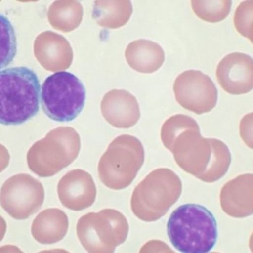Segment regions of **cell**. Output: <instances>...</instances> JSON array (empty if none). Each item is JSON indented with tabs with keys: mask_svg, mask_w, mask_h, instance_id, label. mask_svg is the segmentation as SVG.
I'll return each mask as SVG.
<instances>
[{
	"mask_svg": "<svg viewBox=\"0 0 253 253\" xmlns=\"http://www.w3.org/2000/svg\"><path fill=\"white\" fill-rule=\"evenodd\" d=\"M182 191V181L177 174L169 169H157L135 187L131 210L141 221H157L176 204Z\"/></svg>",
	"mask_w": 253,
	"mask_h": 253,
	"instance_id": "277c9868",
	"label": "cell"
},
{
	"mask_svg": "<svg viewBox=\"0 0 253 253\" xmlns=\"http://www.w3.org/2000/svg\"><path fill=\"white\" fill-rule=\"evenodd\" d=\"M167 235L179 252L207 253L218 240V225L214 215L204 206L182 205L169 218Z\"/></svg>",
	"mask_w": 253,
	"mask_h": 253,
	"instance_id": "7a4b0ae2",
	"label": "cell"
},
{
	"mask_svg": "<svg viewBox=\"0 0 253 253\" xmlns=\"http://www.w3.org/2000/svg\"><path fill=\"white\" fill-rule=\"evenodd\" d=\"M81 137L70 126H59L36 142L27 154L30 170L40 177H50L71 165L79 155Z\"/></svg>",
	"mask_w": 253,
	"mask_h": 253,
	"instance_id": "5b68a950",
	"label": "cell"
},
{
	"mask_svg": "<svg viewBox=\"0 0 253 253\" xmlns=\"http://www.w3.org/2000/svg\"><path fill=\"white\" fill-rule=\"evenodd\" d=\"M61 204L75 211L90 207L96 201L97 189L93 177L83 169H74L62 176L57 185Z\"/></svg>",
	"mask_w": 253,
	"mask_h": 253,
	"instance_id": "7c38bea8",
	"label": "cell"
},
{
	"mask_svg": "<svg viewBox=\"0 0 253 253\" xmlns=\"http://www.w3.org/2000/svg\"><path fill=\"white\" fill-rule=\"evenodd\" d=\"M218 84L225 91L232 95L249 93L253 86V61L243 53L228 54L216 69Z\"/></svg>",
	"mask_w": 253,
	"mask_h": 253,
	"instance_id": "8fae6325",
	"label": "cell"
},
{
	"mask_svg": "<svg viewBox=\"0 0 253 253\" xmlns=\"http://www.w3.org/2000/svg\"><path fill=\"white\" fill-rule=\"evenodd\" d=\"M101 111L108 123L120 129L132 127L140 117L137 98L129 92L120 89L110 90L104 95Z\"/></svg>",
	"mask_w": 253,
	"mask_h": 253,
	"instance_id": "5bb4252c",
	"label": "cell"
},
{
	"mask_svg": "<svg viewBox=\"0 0 253 253\" xmlns=\"http://www.w3.org/2000/svg\"><path fill=\"white\" fill-rule=\"evenodd\" d=\"M144 160V148L138 138L129 135H120L109 145L100 159V180L112 190L126 188L136 177Z\"/></svg>",
	"mask_w": 253,
	"mask_h": 253,
	"instance_id": "8992f818",
	"label": "cell"
},
{
	"mask_svg": "<svg viewBox=\"0 0 253 253\" xmlns=\"http://www.w3.org/2000/svg\"><path fill=\"white\" fill-rule=\"evenodd\" d=\"M230 0H193L192 8L200 19L209 23L222 21L229 15L232 7Z\"/></svg>",
	"mask_w": 253,
	"mask_h": 253,
	"instance_id": "ffe728a7",
	"label": "cell"
},
{
	"mask_svg": "<svg viewBox=\"0 0 253 253\" xmlns=\"http://www.w3.org/2000/svg\"><path fill=\"white\" fill-rule=\"evenodd\" d=\"M220 202L225 213L233 218H243L253 213V175L242 174L222 187Z\"/></svg>",
	"mask_w": 253,
	"mask_h": 253,
	"instance_id": "9a60e30c",
	"label": "cell"
},
{
	"mask_svg": "<svg viewBox=\"0 0 253 253\" xmlns=\"http://www.w3.org/2000/svg\"><path fill=\"white\" fill-rule=\"evenodd\" d=\"M43 186L32 176L19 174L11 176L1 188V206L12 218L27 219L44 202Z\"/></svg>",
	"mask_w": 253,
	"mask_h": 253,
	"instance_id": "9c48e42d",
	"label": "cell"
},
{
	"mask_svg": "<svg viewBox=\"0 0 253 253\" xmlns=\"http://www.w3.org/2000/svg\"><path fill=\"white\" fill-rule=\"evenodd\" d=\"M132 14L129 0L95 1L92 16L98 26L115 29L125 26Z\"/></svg>",
	"mask_w": 253,
	"mask_h": 253,
	"instance_id": "ac0fdd59",
	"label": "cell"
},
{
	"mask_svg": "<svg viewBox=\"0 0 253 253\" xmlns=\"http://www.w3.org/2000/svg\"><path fill=\"white\" fill-rule=\"evenodd\" d=\"M47 17L54 29L68 33L77 29L81 24L84 9L77 0H58L50 5Z\"/></svg>",
	"mask_w": 253,
	"mask_h": 253,
	"instance_id": "d6986e66",
	"label": "cell"
},
{
	"mask_svg": "<svg viewBox=\"0 0 253 253\" xmlns=\"http://www.w3.org/2000/svg\"><path fill=\"white\" fill-rule=\"evenodd\" d=\"M252 0L245 1L237 7L234 14V23L237 31L253 43Z\"/></svg>",
	"mask_w": 253,
	"mask_h": 253,
	"instance_id": "44dd1931",
	"label": "cell"
},
{
	"mask_svg": "<svg viewBox=\"0 0 253 253\" xmlns=\"http://www.w3.org/2000/svg\"><path fill=\"white\" fill-rule=\"evenodd\" d=\"M34 52L40 65L48 71H63L73 63V51L68 41L53 31H44L37 36Z\"/></svg>",
	"mask_w": 253,
	"mask_h": 253,
	"instance_id": "4fadbf2b",
	"label": "cell"
},
{
	"mask_svg": "<svg viewBox=\"0 0 253 253\" xmlns=\"http://www.w3.org/2000/svg\"><path fill=\"white\" fill-rule=\"evenodd\" d=\"M173 90L179 105L197 115L211 112L218 101V90L213 81L198 70H187L179 75Z\"/></svg>",
	"mask_w": 253,
	"mask_h": 253,
	"instance_id": "30bf717a",
	"label": "cell"
},
{
	"mask_svg": "<svg viewBox=\"0 0 253 253\" xmlns=\"http://www.w3.org/2000/svg\"><path fill=\"white\" fill-rule=\"evenodd\" d=\"M68 228V217L65 212L59 209H48L36 217L31 226V234L38 243L51 245L63 240Z\"/></svg>",
	"mask_w": 253,
	"mask_h": 253,
	"instance_id": "2e32d148",
	"label": "cell"
},
{
	"mask_svg": "<svg viewBox=\"0 0 253 253\" xmlns=\"http://www.w3.org/2000/svg\"><path fill=\"white\" fill-rule=\"evenodd\" d=\"M0 121L18 126L29 121L39 110L40 83L26 67L5 69L0 73Z\"/></svg>",
	"mask_w": 253,
	"mask_h": 253,
	"instance_id": "3957f363",
	"label": "cell"
},
{
	"mask_svg": "<svg viewBox=\"0 0 253 253\" xmlns=\"http://www.w3.org/2000/svg\"><path fill=\"white\" fill-rule=\"evenodd\" d=\"M86 99L83 83L68 72H57L46 78L42 88V107L51 120L73 121L82 112Z\"/></svg>",
	"mask_w": 253,
	"mask_h": 253,
	"instance_id": "ba28073f",
	"label": "cell"
},
{
	"mask_svg": "<svg viewBox=\"0 0 253 253\" xmlns=\"http://www.w3.org/2000/svg\"><path fill=\"white\" fill-rule=\"evenodd\" d=\"M126 58L129 67L135 71L150 74L162 66L165 54L162 46L156 42L139 39L126 46Z\"/></svg>",
	"mask_w": 253,
	"mask_h": 253,
	"instance_id": "e0dca14e",
	"label": "cell"
},
{
	"mask_svg": "<svg viewBox=\"0 0 253 253\" xmlns=\"http://www.w3.org/2000/svg\"><path fill=\"white\" fill-rule=\"evenodd\" d=\"M161 138L177 165L203 182H216L229 170L232 162L229 148L221 140L201 136L200 126L193 117H169L162 126Z\"/></svg>",
	"mask_w": 253,
	"mask_h": 253,
	"instance_id": "6da1fadb",
	"label": "cell"
},
{
	"mask_svg": "<svg viewBox=\"0 0 253 253\" xmlns=\"http://www.w3.org/2000/svg\"><path fill=\"white\" fill-rule=\"evenodd\" d=\"M78 238L90 253H113L126 241L129 233L127 220L121 212L106 209L88 213L78 220Z\"/></svg>",
	"mask_w": 253,
	"mask_h": 253,
	"instance_id": "52a82bcc",
	"label": "cell"
}]
</instances>
